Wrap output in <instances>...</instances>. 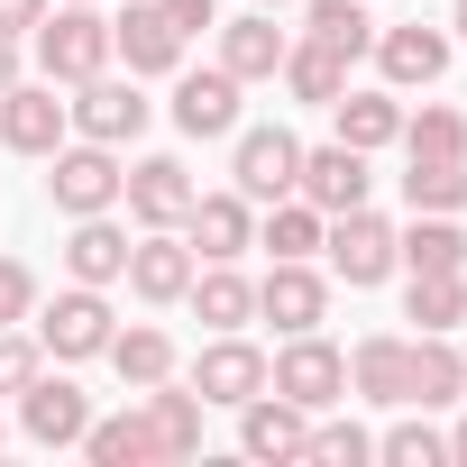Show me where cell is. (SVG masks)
Returning <instances> with one entry per match:
<instances>
[{"instance_id": "obj_16", "label": "cell", "mask_w": 467, "mask_h": 467, "mask_svg": "<svg viewBox=\"0 0 467 467\" xmlns=\"http://www.w3.org/2000/svg\"><path fill=\"white\" fill-rule=\"evenodd\" d=\"M83 101H65L74 110V129L83 138H101V147H129L138 129H147V101H138V83H110V74H92V83H74Z\"/></svg>"}, {"instance_id": "obj_27", "label": "cell", "mask_w": 467, "mask_h": 467, "mask_svg": "<svg viewBox=\"0 0 467 467\" xmlns=\"http://www.w3.org/2000/svg\"><path fill=\"white\" fill-rule=\"evenodd\" d=\"M275 74H285V92H294V101H321V110L348 92V56H330L321 37H312V47H285V65H275Z\"/></svg>"}, {"instance_id": "obj_42", "label": "cell", "mask_w": 467, "mask_h": 467, "mask_svg": "<svg viewBox=\"0 0 467 467\" xmlns=\"http://www.w3.org/2000/svg\"><path fill=\"white\" fill-rule=\"evenodd\" d=\"M19 83V37H0V92Z\"/></svg>"}, {"instance_id": "obj_32", "label": "cell", "mask_w": 467, "mask_h": 467, "mask_svg": "<svg viewBox=\"0 0 467 467\" xmlns=\"http://www.w3.org/2000/svg\"><path fill=\"white\" fill-rule=\"evenodd\" d=\"M303 28H312L330 56H348V65L376 47V19H367V0H312V19H303Z\"/></svg>"}, {"instance_id": "obj_39", "label": "cell", "mask_w": 467, "mask_h": 467, "mask_svg": "<svg viewBox=\"0 0 467 467\" xmlns=\"http://www.w3.org/2000/svg\"><path fill=\"white\" fill-rule=\"evenodd\" d=\"M37 376V339H19V330H0V394H19Z\"/></svg>"}, {"instance_id": "obj_34", "label": "cell", "mask_w": 467, "mask_h": 467, "mask_svg": "<svg viewBox=\"0 0 467 467\" xmlns=\"http://www.w3.org/2000/svg\"><path fill=\"white\" fill-rule=\"evenodd\" d=\"M403 156H467V110L431 101L421 119H403Z\"/></svg>"}, {"instance_id": "obj_33", "label": "cell", "mask_w": 467, "mask_h": 467, "mask_svg": "<svg viewBox=\"0 0 467 467\" xmlns=\"http://www.w3.org/2000/svg\"><path fill=\"white\" fill-rule=\"evenodd\" d=\"M257 248H275V257H312V248H321V211L285 192V202L266 211V229H257Z\"/></svg>"}, {"instance_id": "obj_36", "label": "cell", "mask_w": 467, "mask_h": 467, "mask_svg": "<svg viewBox=\"0 0 467 467\" xmlns=\"http://www.w3.org/2000/svg\"><path fill=\"white\" fill-rule=\"evenodd\" d=\"M303 458H312V467H367L376 440H367L358 421H321V412H312V449H303Z\"/></svg>"}, {"instance_id": "obj_43", "label": "cell", "mask_w": 467, "mask_h": 467, "mask_svg": "<svg viewBox=\"0 0 467 467\" xmlns=\"http://www.w3.org/2000/svg\"><path fill=\"white\" fill-rule=\"evenodd\" d=\"M449 458H458V467H467V421H458V431H449Z\"/></svg>"}, {"instance_id": "obj_18", "label": "cell", "mask_w": 467, "mask_h": 467, "mask_svg": "<svg viewBox=\"0 0 467 467\" xmlns=\"http://www.w3.org/2000/svg\"><path fill=\"white\" fill-rule=\"evenodd\" d=\"M183 285H192V239L147 229V239L129 248V294H138V303H183Z\"/></svg>"}, {"instance_id": "obj_20", "label": "cell", "mask_w": 467, "mask_h": 467, "mask_svg": "<svg viewBox=\"0 0 467 467\" xmlns=\"http://www.w3.org/2000/svg\"><path fill=\"white\" fill-rule=\"evenodd\" d=\"M348 394L403 412V394H412V339H358L348 348Z\"/></svg>"}, {"instance_id": "obj_26", "label": "cell", "mask_w": 467, "mask_h": 467, "mask_svg": "<svg viewBox=\"0 0 467 467\" xmlns=\"http://www.w3.org/2000/svg\"><path fill=\"white\" fill-rule=\"evenodd\" d=\"M65 266H74V285H119L129 275V239L92 211V220H74V239H65Z\"/></svg>"}, {"instance_id": "obj_35", "label": "cell", "mask_w": 467, "mask_h": 467, "mask_svg": "<svg viewBox=\"0 0 467 467\" xmlns=\"http://www.w3.org/2000/svg\"><path fill=\"white\" fill-rule=\"evenodd\" d=\"M403 312H412L421 330H458V321H467V285H458V275H412Z\"/></svg>"}, {"instance_id": "obj_46", "label": "cell", "mask_w": 467, "mask_h": 467, "mask_svg": "<svg viewBox=\"0 0 467 467\" xmlns=\"http://www.w3.org/2000/svg\"><path fill=\"white\" fill-rule=\"evenodd\" d=\"M0 440H10V431H0Z\"/></svg>"}, {"instance_id": "obj_9", "label": "cell", "mask_w": 467, "mask_h": 467, "mask_svg": "<svg viewBox=\"0 0 467 467\" xmlns=\"http://www.w3.org/2000/svg\"><path fill=\"white\" fill-rule=\"evenodd\" d=\"M37 348H56V358H101V348H110V303H101V285L56 294L47 321H37Z\"/></svg>"}, {"instance_id": "obj_28", "label": "cell", "mask_w": 467, "mask_h": 467, "mask_svg": "<svg viewBox=\"0 0 467 467\" xmlns=\"http://www.w3.org/2000/svg\"><path fill=\"white\" fill-rule=\"evenodd\" d=\"M101 358H110V367H119V385H138V394L174 376V339H165V330H147V321H138V330H110V348H101Z\"/></svg>"}, {"instance_id": "obj_22", "label": "cell", "mask_w": 467, "mask_h": 467, "mask_svg": "<svg viewBox=\"0 0 467 467\" xmlns=\"http://www.w3.org/2000/svg\"><path fill=\"white\" fill-rule=\"evenodd\" d=\"M394 266H412V275H458V266H467V229H458L449 211H421L403 239H394Z\"/></svg>"}, {"instance_id": "obj_12", "label": "cell", "mask_w": 467, "mask_h": 467, "mask_svg": "<svg viewBox=\"0 0 467 467\" xmlns=\"http://www.w3.org/2000/svg\"><path fill=\"white\" fill-rule=\"evenodd\" d=\"M119 202H129L147 229H183V211H192V174H183L174 156H138V165L119 174Z\"/></svg>"}, {"instance_id": "obj_19", "label": "cell", "mask_w": 467, "mask_h": 467, "mask_svg": "<svg viewBox=\"0 0 467 467\" xmlns=\"http://www.w3.org/2000/svg\"><path fill=\"white\" fill-rule=\"evenodd\" d=\"M110 56H129V74H174L183 65V28L156 10V0H138L129 19H110Z\"/></svg>"}, {"instance_id": "obj_25", "label": "cell", "mask_w": 467, "mask_h": 467, "mask_svg": "<svg viewBox=\"0 0 467 467\" xmlns=\"http://www.w3.org/2000/svg\"><path fill=\"white\" fill-rule=\"evenodd\" d=\"M183 303H192V312H202L211 330H239V321H257V285L239 275V257H229V266H211V275L192 266V285H183Z\"/></svg>"}, {"instance_id": "obj_1", "label": "cell", "mask_w": 467, "mask_h": 467, "mask_svg": "<svg viewBox=\"0 0 467 467\" xmlns=\"http://www.w3.org/2000/svg\"><path fill=\"white\" fill-rule=\"evenodd\" d=\"M28 37H37L47 83H92V74L110 65V19H101V0H47V19H37Z\"/></svg>"}, {"instance_id": "obj_8", "label": "cell", "mask_w": 467, "mask_h": 467, "mask_svg": "<svg viewBox=\"0 0 467 467\" xmlns=\"http://www.w3.org/2000/svg\"><path fill=\"white\" fill-rule=\"evenodd\" d=\"M239 449H248V458L294 467V458L312 449V412H303V403H285V394L266 385V394H248V403H239Z\"/></svg>"}, {"instance_id": "obj_17", "label": "cell", "mask_w": 467, "mask_h": 467, "mask_svg": "<svg viewBox=\"0 0 467 467\" xmlns=\"http://www.w3.org/2000/svg\"><path fill=\"white\" fill-rule=\"evenodd\" d=\"M174 129L183 138H229V129H239V74H229V65L183 74L174 83Z\"/></svg>"}, {"instance_id": "obj_10", "label": "cell", "mask_w": 467, "mask_h": 467, "mask_svg": "<svg viewBox=\"0 0 467 467\" xmlns=\"http://www.w3.org/2000/svg\"><path fill=\"white\" fill-rule=\"evenodd\" d=\"M183 229H192V257H211V266H229V257H248V248H257L248 192H192Z\"/></svg>"}, {"instance_id": "obj_24", "label": "cell", "mask_w": 467, "mask_h": 467, "mask_svg": "<svg viewBox=\"0 0 467 467\" xmlns=\"http://www.w3.org/2000/svg\"><path fill=\"white\" fill-rule=\"evenodd\" d=\"M458 394H467V358L449 348V330H421V339H412V394H403V403L431 412V403H458Z\"/></svg>"}, {"instance_id": "obj_38", "label": "cell", "mask_w": 467, "mask_h": 467, "mask_svg": "<svg viewBox=\"0 0 467 467\" xmlns=\"http://www.w3.org/2000/svg\"><path fill=\"white\" fill-rule=\"evenodd\" d=\"M28 312H37V275H28L19 257H0V330H19Z\"/></svg>"}, {"instance_id": "obj_5", "label": "cell", "mask_w": 467, "mask_h": 467, "mask_svg": "<svg viewBox=\"0 0 467 467\" xmlns=\"http://www.w3.org/2000/svg\"><path fill=\"white\" fill-rule=\"evenodd\" d=\"M19 431H28L37 449H83V431H92L83 385H65V376H28V385H19Z\"/></svg>"}, {"instance_id": "obj_3", "label": "cell", "mask_w": 467, "mask_h": 467, "mask_svg": "<svg viewBox=\"0 0 467 467\" xmlns=\"http://www.w3.org/2000/svg\"><path fill=\"white\" fill-rule=\"evenodd\" d=\"M119 147H101V138H83V147H56V174H47V202L56 211H74V220H92V211H110L119 202Z\"/></svg>"}, {"instance_id": "obj_23", "label": "cell", "mask_w": 467, "mask_h": 467, "mask_svg": "<svg viewBox=\"0 0 467 467\" xmlns=\"http://www.w3.org/2000/svg\"><path fill=\"white\" fill-rule=\"evenodd\" d=\"M330 119H339V147H358V156H376V147L403 138V101L394 92H339Z\"/></svg>"}, {"instance_id": "obj_13", "label": "cell", "mask_w": 467, "mask_h": 467, "mask_svg": "<svg viewBox=\"0 0 467 467\" xmlns=\"http://www.w3.org/2000/svg\"><path fill=\"white\" fill-rule=\"evenodd\" d=\"M257 312L294 339V330H321V312H330V285L312 275V257H275V275L257 285Z\"/></svg>"}, {"instance_id": "obj_45", "label": "cell", "mask_w": 467, "mask_h": 467, "mask_svg": "<svg viewBox=\"0 0 467 467\" xmlns=\"http://www.w3.org/2000/svg\"><path fill=\"white\" fill-rule=\"evenodd\" d=\"M257 10H285V0H257Z\"/></svg>"}, {"instance_id": "obj_30", "label": "cell", "mask_w": 467, "mask_h": 467, "mask_svg": "<svg viewBox=\"0 0 467 467\" xmlns=\"http://www.w3.org/2000/svg\"><path fill=\"white\" fill-rule=\"evenodd\" d=\"M147 421H156V449H165V458H192V449H202V394L147 385Z\"/></svg>"}, {"instance_id": "obj_2", "label": "cell", "mask_w": 467, "mask_h": 467, "mask_svg": "<svg viewBox=\"0 0 467 467\" xmlns=\"http://www.w3.org/2000/svg\"><path fill=\"white\" fill-rule=\"evenodd\" d=\"M266 385H275L285 403H303V412H330V403H348V358H339L321 330H294L285 358L266 367Z\"/></svg>"}, {"instance_id": "obj_6", "label": "cell", "mask_w": 467, "mask_h": 467, "mask_svg": "<svg viewBox=\"0 0 467 467\" xmlns=\"http://www.w3.org/2000/svg\"><path fill=\"white\" fill-rule=\"evenodd\" d=\"M74 129V110L56 101V83H10L0 92V147H19V156H56Z\"/></svg>"}, {"instance_id": "obj_44", "label": "cell", "mask_w": 467, "mask_h": 467, "mask_svg": "<svg viewBox=\"0 0 467 467\" xmlns=\"http://www.w3.org/2000/svg\"><path fill=\"white\" fill-rule=\"evenodd\" d=\"M449 28H458V37H467V0H458V10H449Z\"/></svg>"}, {"instance_id": "obj_11", "label": "cell", "mask_w": 467, "mask_h": 467, "mask_svg": "<svg viewBox=\"0 0 467 467\" xmlns=\"http://www.w3.org/2000/svg\"><path fill=\"white\" fill-rule=\"evenodd\" d=\"M294 192H303L321 220H330V211H358V202H367V156H358V147H339V138H330V147H303Z\"/></svg>"}, {"instance_id": "obj_4", "label": "cell", "mask_w": 467, "mask_h": 467, "mask_svg": "<svg viewBox=\"0 0 467 467\" xmlns=\"http://www.w3.org/2000/svg\"><path fill=\"white\" fill-rule=\"evenodd\" d=\"M321 248H330V275H339V285H385V275H394V229H385L367 202H358V211H330Z\"/></svg>"}, {"instance_id": "obj_31", "label": "cell", "mask_w": 467, "mask_h": 467, "mask_svg": "<svg viewBox=\"0 0 467 467\" xmlns=\"http://www.w3.org/2000/svg\"><path fill=\"white\" fill-rule=\"evenodd\" d=\"M403 202L412 211H458L467 202V156H412L403 165Z\"/></svg>"}, {"instance_id": "obj_15", "label": "cell", "mask_w": 467, "mask_h": 467, "mask_svg": "<svg viewBox=\"0 0 467 467\" xmlns=\"http://www.w3.org/2000/svg\"><path fill=\"white\" fill-rule=\"evenodd\" d=\"M376 65H385V83L394 92H431L440 74H449V37L440 28H376Z\"/></svg>"}, {"instance_id": "obj_37", "label": "cell", "mask_w": 467, "mask_h": 467, "mask_svg": "<svg viewBox=\"0 0 467 467\" xmlns=\"http://www.w3.org/2000/svg\"><path fill=\"white\" fill-rule=\"evenodd\" d=\"M376 458H394V467H440V458H449V440H440L431 421H394V431L376 440Z\"/></svg>"}, {"instance_id": "obj_41", "label": "cell", "mask_w": 467, "mask_h": 467, "mask_svg": "<svg viewBox=\"0 0 467 467\" xmlns=\"http://www.w3.org/2000/svg\"><path fill=\"white\" fill-rule=\"evenodd\" d=\"M47 19V0H0V37H28Z\"/></svg>"}, {"instance_id": "obj_29", "label": "cell", "mask_w": 467, "mask_h": 467, "mask_svg": "<svg viewBox=\"0 0 467 467\" xmlns=\"http://www.w3.org/2000/svg\"><path fill=\"white\" fill-rule=\"evenodd\" d=\"M83 449H92V467H147V458H165L147 412H110V421H92V431H83Z\"/></svg>"}, {"instance_id": "obj_21", "label": "cell", "mask_w": 467, "mask_h": 467, "mask_svg": "<svg viewBox=\"0 0 467 467\" xmlns=\"http://www.w3.org/2000/svg\"><path fill=\"white\" fill-rule=\"evenodd\" d=\"M285 47H294V37L275 28V10H248V19H229V28H220V65L239 74V83H266V74L285 65Z\"/></svg>"}, {"instance_id": "obj_7", "label": "cell", "mask_w": 467, "mask_h": 467, "mask_svg": "<svg viewBox=\"0 0 467 467\" xmlns=\"http://www.w3.org/2000/svg\"><path fill=\"white\" fill-rule=\"evenodd\" d=\"M229 174H239L248 202H285L294 174H303V138H294V129H239V156H229Z\"/></svg>"}, {"instance_id": "obj_40", "label": "cell", "mask_w": 467, "mask_h": 467, "mask_svg": "<svg viewBox=\"0 0 467 467\" xmlns=\"http://www.w3.org/2000/svg\"><path fill=\"white\" fill-rule=\"evenodd\" d=\"M156 10L183 28V37H202V28H220V0H156Z\"/></svg>"}, {"instance_id": "obj_14", "label": "cell", "mask_w": 467, "mask_h": 467, "mask_svg": "<svg viewBox=\"0 0 467 467\" xmlns=\"http://www.w3.org/2000/svg\"><path fill=\"white\" fill-rule=\"evenodd\" d=\"M192 394H202V403H248V394H266V358H257L239 330H220V339L192 358Z\"/></svg>"}]
</instances>
